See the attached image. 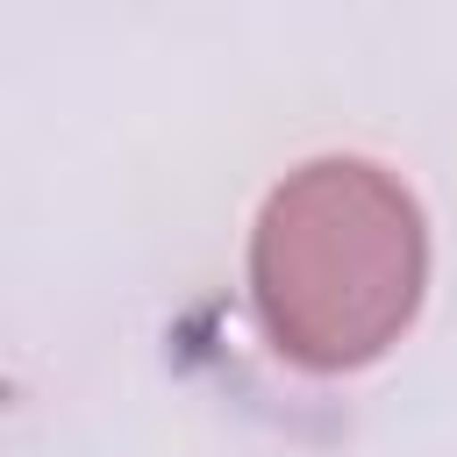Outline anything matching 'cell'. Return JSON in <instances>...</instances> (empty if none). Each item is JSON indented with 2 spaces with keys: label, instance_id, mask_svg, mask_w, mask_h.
Returning <instances> with one entry per match:
<instances>
[{
  "label": "cell",
  "instance_id": "6da1fadb",
  "mask_svg": "<svg viewBox=\"0 0 457 457\" xmlns=\"http://www.w3.org/2000/svg\"><path fill=\"white\" fill-rule=\"evenodd\" d=\"M428 271V236L400 179L364 157H321L293 171L250 243L257 321L278 357L307 371L371 364L414 314Z\"/></svg>",
  "mask_w": 457,
  "mask_h": 457
}]
</instances>
